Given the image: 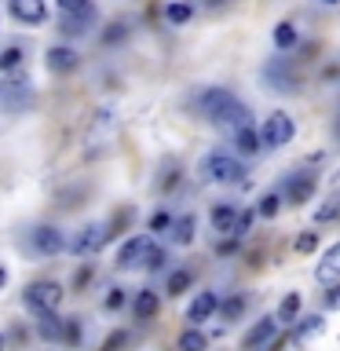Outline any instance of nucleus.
Wrapping results in <instances>:
<instances>
[{
  "mask_svg": "<svg viewBox=\"0 0 340 351\" xmlns=\"http://www.w3.org/2000/svg\"><path fill=\"white\" fill-rule=\"evenodd\" d=\"M125 37V26H121V22H114V26L106 29V40H121Z\"/></svg>",
  "mask_w": 340,
  "mask_h": 351,
  "instance_id": "40",
  "label": "nucleus"
},
{
  "mask_svg": "<svg viewBox=\"0 0 340 351\" xmlns=\"http://www.w3.org/2000/svg\"><path fill=\"white\" fill-rule=\"evenodd\" d=\"M147 227L154 230V234H161V230H169V227H172V219H169V213H154V216L147 219Z\"/></svg>",
  "mask_w": 340,
  "mask_h": 351,
  "instance_id": "33",
  "label": "nucleus"
},
{
  "mask_svg": "<svg viewBox=\"0 0 340 351\" xmlns=\"http://www.w3.org/2000/svg\"><path fill=\"white\" fill-rule=\"evenodd\" d=\"M4 282H8V274H4V267H0V289H4Z\"/></svg>",
  "mask_w": 340,
  "mask_h": 351,
  "instance_id": "42",
  "label": "nucleus"
},
{
  "mask_svg": "<svg viewBox=\"0 0 340 351\" xmlns=\"http://www.w3.org/2000/svg\"><path fill=\"white\" fill-rule=\"evenodd\" d=\"M205 183H241V161L230 158V154H205L202 165H197Z\"/></svg>",
  "mask_w": 340,
  "mask_h": 351,
  "instance_id": "2",
  "label": "nucleus"
},
{
  "mask_svg": "<svg viewBox=\"0 0 340 351\" xmlns=\"http://www.w3.org/2000/svg\"><path fill=\"white\" fill-rule=\"evenodd\" d=\"M29 106H33V84L26 77L0 81V114H22Z\"/></svg>",
  "mask_w": 340,
  "mask_h": 351,
  "instance_id": "3",
  "label": "nucleus"
},
{
  "mask_svg": "<svg viewBox=\"0 0 340 351\" xmlns=\"http://www.w3.org/2000/svg\"><path fill=\"white\" fill-rule=\"evenodd\" d=\"M208 348V337L202 333L197 326L191 329H183V337H180V351H205Z\"/></svg>",
  "mask_w": 340,
  "mask_h": 351,
  "instance_id": "25",
  "label": "nucleus"
},
{
  "mask_svg": "<svg viewBox=\"0 0 340 351\" xmlns=\"http://www.w3.org/2000/svg\"><path fill=\"white\" fill-rule=\"evenodd\" d=\"M315 219H318V223H329V219H340V205H337V202H329L326 208H318V213H315Z\"/></svg>",
  "mask_w": 340,
  "mask_h": 351,
  "instance_id": "35",
  "label": "nucleus"
},
{
  "mask_svg": "<svg viewBox=\"0 0 340 351\" xmlns=\"http://www.w3.org/2000/svg\"><path fill=\"white\" fill-rule=\"evenodd\" d=\"M278 208H282V194H278V191H271V194H263V197H260L256 213H260L263 219H271V216H278Z\"/></svg>",
  "mask_w": 340,
  "mask_h": 351,
  "instance_id": "26",
  "label": "nucleus"
},
{
  "mask_svg": "<svg viewBox=\"0 0 340 351\" xmlns=\"http://www.w3.org/2000/svg\"><path fill=\"white\" fill-rule=\"evenodd\" d=\"M315 245H318V234H311V230H304V234L296 238V252H304V256L315 252Z\"/></svg>",
  "mask_w": 340,
  "mask_h": 351,
  "instance_id": "34",
  "label": "nucleus"
},
{
  "mask_svg": "<svg viewBox=\"0 0 340 351\" xmlns=\"http://www.w3.org/2000/svg\"><path fill=\"white\" fill-rule=\"evenodd\" d=\"M125 340H128V333H125V329H117V333L103 344V351H121V344H125Z\"/></svg>",
  "mask_w": 340,
  "mask_h": 351,
  "instance_id": "38",
  "label": "nucleus"
},
{
  "mask_svg": "<svg viewBox=\"0 0 340 351\" xmlns=\"http://www.w3.org/2000/svg\"><path fill=\"white\" fill-rule=\"evenodd\" d=\"M326 307H329V311H340V282H337V285H329V293H326Z\"/></svg>",
  "mask_w": 340,
  "mask_h": 351,
  "instance_id": "37",
  "label": "nucleus"
},
{
  "mask_svg": "<svg viewBox=\"0 0 340 351\" xmlns=\"http://www.w3.org/2000/svg\"><path fill=\"white\" fill-rule=\"evenodd\" d=\"M165 263H169V252H165V249H154V245H150V252H147V263H143V267H150V271H161Z\"/></svg>",
  "mask_w": 340,
  "mask_h": 351,
  "instance_id": "30",
  "label": "nucleus"
},
{
  "mask_svg": "<svg viewBox=\"0 0 340 351\" xmlns=\"http://www.w3.org/2000/svg\"><path fill=\"white\" fill-rule=\"evenodd\" d=\"M77 62H81V55H77L73 48H62V44L48 48V70L51 73H73Z\"/></svg>",
  "mask_w": 340,
  "mask_h": 351,
  "instance_id": "13",
  "label": "nucleus"
},
{
  "mask_svg": "<svg viewBox=\"0 0 340 351\" xmlns=\"http://www.w3.org/2000/svg\"><path fill=\"white\" fill-rule=\"evenodd\" d=\"M260 213H252V208H245V213L238 216V223H234V238H245L249 234V227H252V219H256Z\"/></svg>",
  "mask_w": 340,
  "mask_h": 351,
  "instance_id": "31",
  "label": "nucleus"
},
{
  "mask_svg": "<svg viewBox=\"0 0 340 351\" xmlns=\"http://www.w3.org/2000/svg\"><path fill=\"white\" fill-rule=\"evenodd\" d=\"M0 351H4V337H0Z\"/></svg>",
  "mask_w": 340,
  "mask_h": 351,
  "instance_id": "43",
  "label": "nucleus"
},
{
  "mask_svg": "<svg viewBox=\"0 0 340 351\" xmlns=\"http://www.w3.org/2000/svg\"><path fill=\"white\" fill-rule=\"evenodd\" d=\"M322 318H318V315H311V318H300V322H296V329H293V344H307V340H311V337H318V333H322Z\"/></svg>",
  "mask_w": 340,
  "mask_h": 351,
  "instance_id": "19",
  "label": "nucleus"
},
{
  "mask_svg": "<svg viewBox=\"0 0 340 351\" xmlns=\"http://www.w3.org/2000/svg\"><path fill=\"white\" fill-rule=\"evenodd\" d=\"M216 307H219V296L216 293H197L191 307H186V322L197 326V322H205V318H212L216 315Z\"/></svg>",
  "mask_w": 340,
  "mask_h": 351,
  "instance_id": "12",
  "label": "nucleus"
},
{
  "mask_svg": "<svg viewBox=\"0 0 340 351\" xmlns=\"http://www.w3.org/2000/svg\"><path fill=\"white\" fill-rule=\"evenodd\" d=\"M238 216H241V213H234V205H216L208 219H212V230H216V234H234Z\"/></svg>",
  "mask_w": 340,
  "mask_h": 351,
  "instance_id": "18",
  "label": "nucleus"
},
{
  "mask_svg": "<svg viewBox=\"0 0 340 351\" xmlns=\"http://www.w3.org/2000/svg\"><path fill=\"white\" fill-rule=\"evenodd\" d=\"M278 318H260V322L256 326H252L249 329V333H245V348H263V344H267V340H274V333H278Z\"/></svg>",
  "mask_w": 340,
  "mask_h": 351,
  "instance_id": "15",
  "label": "nucleus"
},
{
  "mask_svg": "<svg viewBox=\"0 0 340 351\" xmlns=\"http://www.w3.org/2000/svg\"><path fill=\"white\" fill-rule=\"evenodd\" d=\"M103 241H106V227L103 223H88L84 230H77V238H70V252L88 256V252H95Z\"/></svg>",
  "mask_w": 340,
  "mask_h": 351,
  "instance_id": "9",
  "label": "nucleus"
},
{
  "mask_svg": "<svg viewBox=\"0 0 340 351\" xmlns=\"http://www.w3.org/2000/svg\"><path fill=\"white\" fill-rule=\"evenodd\" d=\"M260 147H263V139H260V132L252 128V125L234 128V150H238V154H245V158H256Z\"/></svg>",
  "mask_w": 340,
  "mask_h": 351,
  "instance_id": "17",
  "label": "nucleus"
},
{
  "mask_svg": "<svg viewBox=\"0 0 340 351\" xmlns=\"http://www.w3.org/2000/svg\"><path fill=\"white\" fill-rule=\"evenodd\" d=\"M158 307H161L158 293H154V289H139L136 300H132V315H136L139 322H150V318L158 315Z\"/></svg>",
  "mask_w": 340,
  "mask_h": 351,
  "instance_id": "16",
  "label": "nucleus"
},
{
  "mask_svg": "<svg viewBox=\"0 0 340 351\" xmlns=\"http://www.w3.org/2000/svg\"><path fill=\"white\" fill-rule=\"evenodd\" d=\"M37 329H40V337L59 340L62 329H66V322H62V318H55V311H48V315H37Z\"/></svg>",
  "mask_w": 340,
  "mask_h": 351,
  "instance_id": "23",
  "label": "nucleus"
},
{
  "mask_svg": "<svg viewBox=\"0 0 340 351\" xmlns=\"http://www.w3.org/2000/svg\"><path fill=\"white\" fill-rule=\"evenodd\" d=\"M241 307H245V296H230V300L223 304V318H230V322H234V318L241 315Z\"/></svg>",
  "mask_w": 340,
  "mask_h": 351,
  "instance_id": "32",
  "label": "nucleus"
},
{
  "mask_svg": "<svg viewBox=\"0 0 340 351\" xmlns=\"http://www.w3.org/2000/svg\"><path fill=\"white\" fill-rule=\"evenodd\" d=\"M165 19H169V26H186V22L194 19V8L183 4V0H172V4L165 8Z\"/></svg>",
  "mask_w": 340,
  "mask_h": 351,
  "instance_id": "21",
  "label": "nucleus"
},
{
  "mask_svg": "<svg viewBox=\"0 0 340 351\" xmlns=\"http://www.w3.org/2000/svg\"><path fill=\"white\" fill-rule=\"evenodd\" d=\"M22 300H26V307L33 315H48L62 304V285L59 282H33V285H26Z\"/></svg>",
  "mask_w": 340,
  "mask_h": 351,
  "instance_id": "4",
  "label": "nucleus"
},
{
  "mask_svg": "<svg viewBox=\"0 0 340 351\" xmlns=\"http://www.w3.org/2000/svg\"><path fill=\"white\" fill-rule=\"evenodd\" d=\"M169 230H172L175 245H191V241H194V216H180Z\"/></svg>",
  "mask_w": 340,
  "mask_h": 351,
  "instance_id": "22",
  "label": "nucleus"
},
{
  "mask_svg": "<svg viewBox=\"0 0 340 351\" xmlns=\"http://www.w3.org/2000/svg\"><path fill=\"white\" fill-rule=\"evenodd\" d=\"M311 194H315V176H311V172H296V176H289V183H285V197H289L293 205L311 202Z\"/></svg>",
  "mask_w": 340,
  "mask_h": 351,
  "instance_id": "11",
  "label": "nucleus"
},
{
  "mask_svg": "<svg viewBox=\"0 0 340 351\" xmlns=\"http://www.w3.org/2000/svg\"><path fill=\"white\" fill-rule=\"evenodd\" d=\"M150 245H154V241H150L147 234L128 238L125 245H121V252H117V267H121V271H128V267H143V263H147Z\"/></svg>",
  "mask_w": 340,
  "mask_h": 351,
  "instance_id": "7",
  "label": "nucleus"
},
{
  "mask_svg": "<svg viewBox=\"0 0 340 351\" xmlns=\"http://www.w3.org/2000/svg\"><path fill=\"white\" fill-rule=\"evenodd\" d=\"M186 285H191V271H175L172 278H169V289H165V293H169V296H180Z\"/></svg>",
  "mask_w": 340,
  "mask_h": 351,
  "instance_id": "28",
  "label": "nucleus"
},
{
  "mask_svg": "<svg viewBox=\"0 0 340 351\" xmlns=\"http://www.w3.org/2000/svg\"><path fill=\"white\" fill-rule=\"evenodd\" d=\"M59 11L70 15V19H95L92 0H59Z\"/></svg>",
  "mask_w": 340,
  "mask_h": 351,
  "instance_id": "20",
  "label": "nucleus"
},
{
  "mask_svg": "<svg viewBox=\"0 0 340 351\" xmlns=\"http://www.w3.org/2000/svg\"><path fill=\"white\" fill-rule=\"evenodd\" d=\"M318 4H326V8H337V4H340V0H318Z\"/></svg>",
  "mask_w": 340,
  "mask_h": 351,
  "instance_id": "41",
  "label": "nucleus"
},
{
  "mask_svg": "<svg viewBox=\"0 0 340 351\" xmlns=\"http://www.w3.org/2000/svg\"><path fill=\"white\" fill-rule=\"evenodd\" d=\"M296 315H300V293H289L285 300L278 304V311H274V318L285 326V322H296Z\"/></svg>",
  "mask_w": 340,
  "mask_h": 351,
  "instance_id": "24",
  "label": "nucleus"
},
{
  "mask_svg": "<svg viewBox=\"0 0 340 351\" xmlns=\"http://www.w3.org/2000/svg\"><path fill=\"white\" fill-rule=\"evenodd\" d=\"M19 62H22V48H4V51H0V70H4V73H11Z\"/></svg>",
  "mask_w": 340,
  "mask_h": 351,
  "instance_id": "29",
  "label": "nucleus"
},
{
  "mask_svg": "<svg viewBox=\"0 0 340 351\" xmlns=\"http://www.w3.org/2000/svg\"><path fill=\"white\" fill-rule=\"evenodd\" d=\"M62 340H70V344H77L81 340V326L73 322V318H66V329H62Z\"/></svg>",
  "mask_w": 340,
  "mask_h": 351,
  "instance_id": "36",
  "label": "nucleus"
},
{
  "mask_svg": "<svg viewBox=\"0 0 340 351\" xmlns=\"http://www.w3.org/2000/svg\"><path fill=\"white\" fill-rule=\"evenodd\" d=\"M274 44H278L282 51H289L296 44V29L289 26V22H278V26H274Z\"/></svg>",
  "mask_w": 340,
  "mask_h": 351,
  "instance_id": "27",
  "label": "nucleus"
},
{
  "mask_svg": "<svg viewBox=\"0 0 340 351\" xmlns=\"http://www.w3.org/2000/svg\"><path fill=\"white\" fill-rule=\"evenodd\" d=\"M296 136V125H293V117L285 114V110H274V114L263 121V128H260V139H263V147H271V150H278V147H289Z\"/></svg>",
  "mask_w": 340,
  "mask_h": 351,
  "instance_id": "5",
  "label": "nucleus"
},
{
  "mask_svg": "<svg viewBox=\"0 0 340 351\" xmlns=\"http://www.w3.org/2000/svg\"><path fill=\"white\" fill-rule=\"evenodd\" d=\"M29 249L40 252V256H59V252L66 249V234H62L59 227L40 223V227L29 230Z\"/></svg>",
  "mask_w": 340,
  "mask_h": 351,
  "instance_id": "6",
  "label": "nucleus"
},
{
  "mask_svg": "<svg viewBox=\"0 0 340 351\" xmlns=\"http://www.w3.org/2000/svg\"><path fill=\"white\" fill-rule=\"evenodd\" d=\"M8 11H11V19L26 22V26H40V22L48 19L44 0H8Z\"/></svg>",
  "mask_w": 340,
  "mask_h": 351,
  "instance_id": "10",
  "label": "nucleus"
},
{
  "mask_svg": "<svg viewBox=\"0 0 340 351\" xmlns=\"http://www.w3.org/2000/svg\"><path fill=\"white\" fill-rule=\"evenodd\" d=\"M106 307H110V311L125 307V289H110V296H106Z\"/></svg>",
  "mask_w": 340,
  "mask_h": 351,
  "instance_id": "39",
  "label": "nucleus"
},
{
  "mask_svg": "<svg viewBox=\"0 0 340 351\" xmlns=\"http://www.w3.org/2000/svg\"><path fill=\"white\" fill-rule=\"evenodd\" d=\"M263 84L271 88V92H296V73L293 66L285 59H274L267 70H263Z\"/></svg>",
  "mask_w": 340,
  "mask_h": 351,
  "instance_id": "8",
  "label": "nucleus"
},
{
  "mask_svg": "<svg viewBox=\"0 0 340 351\" xmlns=\"http://www.w3.org/2000/svg\"><path fill=\"white\" fill-rule=\"evenodd\" d=\"M315 278L322 282V285H337L340 282V241H337L333 249H326V256H322V263H318Z\"/></svg>",
  "mask_w": 340,
  "mask_h": 351,
  "instance_id": "14",
  "label": "nucleus"
},
{
  "mask_svg": "<svg viewBox=\"0 0 340 351\" xmlns=\"http://www.w3.org/2000/svg\"><path fill=\"white\" fill-rule=\"evenodd\" d=\"M194 106L202 110L205 121H212L219 128H245L249 125V106L241 103L234 92H227V88H205V92H197Z\"/></svg>",
  "mask_w": 340,
  "mask_h": 351,
  "instance_id": "1",
  "label": "nucleus"
}]
</instances>
